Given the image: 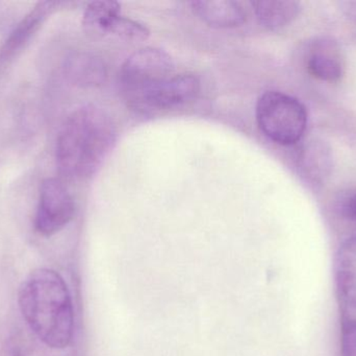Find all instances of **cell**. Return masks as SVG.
Segmentation results:
<instances>
[{
  "label": "cell",
  "mask_w": 356,
  "mask_h": 356,
  "mask_svg": "<svg viewBox=\"0 0 356 356\" xmlns=\"http://www.w3.org/2000/svg\"><path fill=\"white\" fill-rule=\"evenodd\" d=\"M18 304L29 330L52 349L71 344L74 332L72 299L66 282L54 270L37 269L23 280Z\"/></svg>",
  "instance_id": "obj_1"
},
{
  "label": "cell",
  "mask_w": 356,
  "mask_h": 356,
  "mask_svg": "<svg viewBox=\"0 0 356 356\" xmlns=\"http://www.w3.org/2000/svg\"><path fill=\"white\" fill-rule=\"evenodd\" d=\"M116 140L110 115L96 106L75 110L65 121L56 140L58 171L71 180H85L100 169Z\"/></svg>",
  "instance_id": "obj_2"
},
{
  "label": "cell",
  "mask_w": 356,
  "mask_h": 356,
  "mask_svg": "<svg viewBox=\"0 0 356 356\" xmlns=\"http://www.w3.org/2000/svg\"><path fill=\"white\" fill-rule=\"evenodd\" d=\"M175 75V63L170 54L160 48H142L127 58L121 67V94L127 106L147 114L152 98Z\"/></svg>",
  "instance_id": "obj_3"
},
{
  "label": "cell",
  "mask_w": 356,
  "mask_h": 356,
  "mask_svg": "<svg viewBox=\"0 0 356 356\" xmlns=\"http://www.w3.org/2000/svg\"><path fill=\"white\" fill-rule=\"evenodd\" d=\"M255 114L261 131L282 146L298 144L307 131V109L284 92H265L257 100Z\"/></svg>",
  "instance_id": "obj_4"
},
{
  "label": "cell",
  "mask_w": 356,
  "mask_h": 356,
  "mask_svg": "<svg viewBox=\"0 0 356 356\" xmlns=\"http://www.w3.org/2000/svg\"><path fill=\"white\" fill-rule=\"evenodd\" d=\"M75 213V203L66 186L54 178L42 182L35 227L40 235L50 238L62 231Z\"/></svg>",
  "instance_id": "obj_5"
},
{
  "label": "cell",
  "mask_w": 356,
  "mask_h": 356,
  "mask_svg": "<svg viewBox=\"0 0 356 356\" xmlns=\"http://www.w3.org/2000/svg\"><path fill=\"white\" fill-rule=\"evenodd\" d=\"M60 2H38L12 29L0 45V75L6 72L31 44L38 31L50 15L60 6Z\"/></svg>",
  "instance_id": "obj_6"
},
{
  "label": "cell",
  "mask_w": 356,
  "mask_h": 356,
  "mask_svg": "<svg viewBox=\"0 0 356 356\" xmlns=\"http://www.w3.org/2000/svg\"><path fill=\"white\" fill-rule=\"evenodd\" d=\"M305 66L320 81L338 82L345 71L344 56L338 42L327 36L316 38L307 46Z\"/></svg>",
  "instance_id": "obj_7"
},
{
  "label": "cell",
  "mask_w": 356,
  "mask_h": 356,
  "mask_svg": "<svg viewBox=\"0 0 356 356\" xmlns=\"http://www.w3.org/2000/svg\"><path fill=\"white\" fill-rule=\"evenodd\" d=\"M64 75L68 82L79 88H97L106 83V65L100 56L90 52H74L67 56Z\"/></svg>",
  "instance_id": "obj_8"
},
{
  "label": "cell",
  "mask_w": 356,
  "mask_h": 356,
  "mask_svg": "<svg viewBox=\"0 0 356 356\" xmlns=\"http://www.w3.org/2000/svg\"><path fill=\"white\" fill-rule=\"evenodd\" d=\"M199 91L200 83L196 77L186 73L175 75L154 96L148 114L186 106L197 98Z\"/></svg>",
  "instance_id": "obj_9"
},
{
  "label": "cell",
  "mask_w": 356,
  "mask_h": 356,
  "mask_svg": "<svg viewBox=\"0 0 356 356\" xmlns=\"http://www.w3.org/2000/svg\"><path fill=\"white\" fill-rule=\"evenodd\" d=\"M193 12L203 22L216 29H234L246 22L244 4L234 0H209L193 1Z\"/></svg>",
  "instance_id": "obj_10"
},
{
  "label": "cell",
  "mask_w": 356,
  "mask_h": 356,
  "mask_svg": "<svg viewBox=\"0 0 356 356\" xmlns=\"http://www.w3.org/2000/svg\"><path fill=\"white\" fill-rule=\"evenodd\" d=\"M299 164L307 181L313 185L323 183L332 173V155L330 146L316 138L309 140L302 146Z\"/></svg>",
  "instance_id": "obj_11"
},
{
  "label": "cell",
  "mask_w": 356,
  "mask_h": 356,
  "mask_svg": "<svg viewBox=\"0 0 356 356\" xmlns=\"http://www.w3.org/2000/svg\"><path fill=\"white\" fill-rule=\"evenodd\" d=\"M336 279L344 302L356 309V236L345 240L337 253Z\"/></svg>",
  "instance_id": "obj_12"
},
{
  "label": "cell",
  "mask_w": 356,
  "mask_h": 356,
  "mask_svg": "<svg viewBox=\"0 0 356 356\" xmlns=\"http://www.w3.org/2000/svg\"><path fill=\"white\" fill-rule=\"evenodd\" d=\"M261 24L270 31L288 26L298 16L301 3L294 0H259L251 2Z\"/></svg>",
  "instance_id": "obj_13"
},
{
  "label": "cell",
  "mask_w": 356,
  "mask_h": 356,
  "mask_svg": "<svg viewBox=\"0 0 356 356\" xmlns=\"http://www.w3.org/2000/svg\"><path fill=\"white\" fill-rule=\"evenodd\" d=\"M119 15H121V6L118 2H91L83 12V29L90 37H106L110 33L113 22Z\"/></svg>",
  "instance_id": "obj_14"
},
{
  "label": "cell",
  "mask_w": 356,
  "mask_h": 356,
  "mask_svg": "<svg viewBox=\"0 0 356 356\" xmlns=\"http://www.w3.org/2000/svg\"><path fill=\"white\" fill-rule=\"evenodd\" d=\"M108 35L129 42L144 41L149 37L150 31L145 25L138 21L119 15L110 29Z\"/></svg>",
  "instance_id": "obj_15"
},
{
  "label": "cell",
  "mask_w": 356,
  "mask_h": 356,
  "mask_svg": "<svg viewBox=\"0 0 356 356\" xmlns=\"http://www.w3.org/2000/svg\"><path fill=\"white\" fill-rule=\"evenodd\" d=\"M338 210L345 219L356 226V187L341 194L338 200Z\"/></svg>",
  "instance_id": "obj_16"
},
{
  "label": "cell",
  "mask_w": 356,
  "mask_h": 356,
  "mask_svg": "<svg viewBox=\"0 0 356 356\" xmlns=\"http://www.w3.org/2000/svg\"><path fill=\"white\" fill-rule=\"evenodd\" d=\"M343 353L356 356V320H348L343 325Z\"/></svg>",
  "instance_id": "obj_17"
},
{
  "label": "cell",
  "mask_w": 356,
  "mask_h": 356,
  "mask_svg": "<svg viewBox=\"0 0 356 356\" xmlns=\"http://www.w3.org/2000/svg\"><path fill=\"white\" fill-rule=\"evenodd\" d=\"M340 6L345 16L356 23V1H343Z\"/></svg>",
  "instance_id": "obj_18"
}]
</instances>
